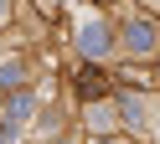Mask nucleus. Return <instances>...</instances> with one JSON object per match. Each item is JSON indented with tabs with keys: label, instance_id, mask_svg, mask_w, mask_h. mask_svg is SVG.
Returning a JSON list of instances; mask_svg holds the SVG:
<instances>
[{
	"label": "nucleus",
	"instance_id": "nucleus-2",
	"mask_svg": "<svg viewBox=\"0 0 160 144\" xmlns=\"http://www.w3.org/2000/svg\"><path fill=\"white\" fill-rule=\"evenodd\" d=\"M78 46H83V57H103L108 51V26L103 21H83V26H78Z\"/></svg>",
	"mask_w": 160,
	"mask_h": 144
},
{
	"label": "nucleus",
	"instance_id": "nucleus-4",
	"mask_svg": "<svg viewBox=\"0 0 160 144\" xmlns=\"http://www.w3.org/2000/svg\"><path fill=\"white\" fill-rule=\"evenodd\" d=\"M88 123H93V129H114V108H103V103H98V108L88 113Z\"/></svg>",
	"mask_w": 160,
	"mask_h": 144
},
{
	"label": "nucleus",
	"instance_id": "nucleus-5",
	"mask_svg": "<svg viewBox=\"0 0 160 144\" xmlns=\"http://www.w3.org/2000/svg\"><path fill=\"white\" fill-rule=\"evenodd\" d=\"M0 88H21V67H16V62L0 67Z\"/></svg>",
	"mask_w": 160,
	"mask_h": 144
},
{
	"label": "nucleus",
	"instance_id": "nucleus-1",
	"mask_svg": "<svg viewBox=\"0 0 160 144\" xmlns=\"http://www.w3.org/2000/svg\"><path fill=\"white\" fill-rule=\"evenodd\" d=\"M155 36H160L155 21H129L124 26V46L134 51V57H150V51H155Z\"/></svg>",
	"mask_w": 160,
	"mask_h": 144
},
{
	"label": "nucleus",
	"instance_id": "nucleus-6",
	"mask_svg": "<svg viewBox=\"0 0 160 144\" xmlns=\"http://www.w3.org/2000/svg\"><path fill=\"white\" fill-rule=\"evenodd\" d=\"M5 16H11V0H0V21H5Z\"/></svg>",
	"mask_w": 160,
	"mask_h": 144
},
{
	"label": "nucleus",
	"instance_id": "nucleus-3",
	"mask_svg": "<svg viewBox=\"0 0 160 144\" xmlns=\"http://www.w3.org/2000/svg\"><path fill=\"white\" fill-rule=\"evenodd\" d=\"M26 113H31V98H26V93H16V103H11V113H5V139L26 129Z\"/></svg>",
	"mask_w": 160,
	"mask_h": 144
}]
</instances>
